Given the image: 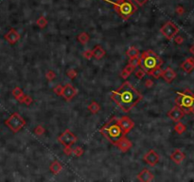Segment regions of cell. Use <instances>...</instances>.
I'll return each mask as SVG.
<instances>
[{
  "instance_id": "obj_16",
  "label": "cell",
  "mask_w": 194,
  "mask_h": 182,
  "mask_svg": "<svg viewBox=\"0 0 194 182\" xmlns=\"http://www.w3.org/2000/svg\"><path fill=\"white\" fill-rule=\"evenodd\" d=\"M161 77L167 82H171L176 78V73L171 68H167L165 70H163Z\"/></svg>"
},
{
  "instance_id": "obj_20",
  "label": "cell",
  "mask_w": 194,
  "mask_h": 182,
  "mask_svg": "<svg viewBox=\"0 0 194 182\" xmlns=\"http://www.w3.org/2000/svg\"><path fill=\"white\" fill-rule=\"evenodd\" d=\"M49 170H50V172L54 175H57L59 174L61 171L63 170V165L61 164V162H59L58 160H54L51 165L49 166Z\"/></svg>"
},
{
  "instance_id": "obj_13",
  "label": "cell",
  "mask_w": 194,
  "mask_h": 182,
  "mask_svg": "<svg viewBox=\"0 0 194 182\" xmlns=\"http://www.w3.org/2000/svg\"><path fill=\"white\" fill-rule=\"evenodd\" d=\"M154 178V175L153 174L149 171L148 169H144L142 170L141 172L137 175V179L139 181L142 182H150V181H153Z\"/></svg>"
},
{
  "instance_id": "obj_25",
  "label": "cell",
  "mask_w": 194,
  "mask_h": 182,
  "mask_svg": "<svg viewBox=\"0 0 194 182\" xmlns=\"http://www.w3.org/2000/svg\"><path fill=\"white\" fill-rule=\"evenodd\" d=\"M176 123H177L174 126V130H175V132H176L177 134L181 135V134H183L187 130V127H186L185 124H183L182 123H180V120L179 121H176Z\"/></svg>"
},
{
  "instance_id": "obj_28",
  "label": "cell",
  "mask_w": 194,
  "mask_h": 182,
  "mask_svg": "<svg viewBox=\"0 0 194 182\" xmlns=\"http://www.w3.org/2000/svg\"><path fill=\"white\" fill-rule=\"evenodd\" d=\"M36 24L38 25L39 27H41V29H44V27H46L48 24V22H47V19L45 17V16H40L37 21H36Z\"/></svg>"
},
{
  "instance_id": "obj_34",
  "label": "cell",
  "mask_w": 194,
  "mask_h": 182,
  "mask_svg": "<svg viewBox=\"0 0 194 182\" xmlns=\"http://www.w3.org/2000/svg\"><path fill=\"white\" fill-rule=\"evenodd\" d=\"M66 75H67V77H69L70 79H74V78H76V77H77L78 72H77L75 69L71 68V69H69L67 71V72H66Z\"/></svg>"
},
{
  "instance_id": "obj_4",
  "label": "cell",
  "mask_w": 194,
  "mask_h": 182,
  "mask_svg": "<svg viewBox=\"0 0 194 182\" xmlns=\"http://www.w3.org/2000/svg\"><path fill=\"white\" fill-rule=\"evenodd\" d=\"M104 1L112 4L116 12L124 20L129 19L137 10V7L132 0H118L116 2H112L110 0H104Z\"/></svg>"
},
{
  "instance_id": "obj_14",
  "label": "cell",
  "mask_w": 194,
  "mask_h": 182,
  "mask_svg": "<svg viewBox=\"0 0 194 182\" xmlns=\"http://www.w3.org/2000/svg\"><path fill=\"white\" fill-rule=\"evenodd\" d=\"M5 39H6L10 45H14L15 43H17L19 41L20 34L16 31V30L12 29L6 35H5Z\"/></svg>"
},
{
  "instance_id": "obj_7",
  "label": "cell",
  "mask_w": 194,
  "mask_h": 182,
  "mask_svg": "<svg viewBox=\"0 0 194 182\" xmlns=\"http://www.w3.org/2000/svg\"><path fill=\"white\" fill-rule=\"evenodd\" d=\"M160 31H161V33L167 38L168 40H173V38L176 36V34L178 33L179 30L173 22L168 21L161 27Z\"/></svg>"
},
{
  "instance_id": "obj_32",
  "label": "cell",
  "mask_w": 194,
  "mask_h": 182,
  "mask_svg": "<svg viewBox=\"0 0 194 182\" xmlns=\"http://www.w3.org/2000/svg\"><path fill=\"white\" fill-rule=\"evenodd\" d=\"M129 64L132 65L133 67H135L136 68L139 65V57H136L133 59H129Z\"/></svg>"
},
{
  "instance_id": "obj_18",
  "label": "cell",
  "mask_w": 194,
  "mask_h": 182,
  "mask_svg": "<svg viewBox=\"0 0 194 182\" xmlns=\"http://www.w3.org/2000/svg\"><path fill=\"white\" fill-rule=\"evenodd\" d=\"M181 68L184 70L186 73H190L194 69V58L190 57V58L186 59L181 65Z\"/></svg>"
},
{
  "instance_id": "obj_17",
  "label": "cell",
  "mask_w": 194,
  "mask_h": 182,
  "mask_svg": "<svg viewBox=\"0 0 194 182\" xmlns=\"http://www.w3.org/2000/svg\"><path fill=\"white\" fill-rule=\"evenodd\" d=\"M186 158L185 154L183 153L179 149H176V150L173 151V153L170 155V159L173 162H175L176 164H180L184 159Z\"/></svg>"
},
{
  "instance_id": "obj_33",
  "label": "cell",
  "mask_w": 194,
  "mask_h": 182,
  "mask_svg": "<svg viewBox=\"0 0 194 182\" xmlns=\"http://www.w3.org/2000/svg\"><path fill=\"white\" fill-rule=\"evenodd\" d=\"M34 133L36 135H38V136H42L44 133H45V128H44L43 126H41V125H38L34 129Z\"/></svg>"
},
{
  "instance_id": "obj_38",
  "label": "cell",
  "mask_w": 194,
  "mask_h": 182,
  "mask_svg": "<svg viewBox=\"0 0 194 182\" xmlns=\"http://www.w3.org/2000/svg\"><path fill=\"white\" fill-rule=\"evenodd\" d=\"M64 152L65 155L70 156V155H72V154H73V149L71 148V146H64Z\"/></svg>"
},
{
  "instance_id": "obj_23",
  "label": "cell",
  "mask_w": 194,
  "mask_h": 182,
  "mask_svg": "<svg viewBox=\"0 0 194 182\" xmlns=\"http://www.w3.org/2000/svg\"><path fill=\"white\" fill-rule=\"evenodd\" d=\"M13 96H14L16 99H17V100H18L19 102L22 103V101H23V98H24V96H25V94H24L23 90H22L20 87H18V86L14 87V89L13 90Z\"/></svg>"
},
{
  "instance_id": "obj_30",
  "label": "cell",
  "mask_w": 194,
  "mask_h": 182,
  "mask_svg": "<svg viewBox=\"0 0 194 182\" xmlns=\"http://www.w3.org/2000/svg\"><path fill=\"white\" fill-rule=\"evenodd\" d=\"M63 88H64V86H62L61 85H56V86L53 88V92L57 96H62V94H63Z\"/></svg>"
},
{
  "instance_id": "obj_12",
  "label": "cell",
  "mask_w": 194,
  "mask_h": 182,
  "mask_svg": "<svg viewBox=\"0 0 194 182\" xmlns=\"http://www.w3.org/2000/svg\"><path fill=\"white\" fill-rule=\"evenodd\" d=\"M184 115H185L184 111H183L182 108L179 107L178 105H175L174 107H173L170 111L168 113L169 117L173 121H175V123L176 121H179L183 117H184Z\"/></svg>"
},
{
  "instance_id": "obj_24",
  "label": "cell",
  "mask_w": 194,
  "mask_h": 182,
  "mask_svg": "<svg viewBox=\"0 0 194 182\" xmlns=\"http://www.w3.org/2000/svg\"><path fill=\"white\" fill-rule=\"evenodd\" d=\"M162 72H163V69H161L160 67H157V68L152 69L151 71H149L148 74L151 75L152 77H153L154 79H159L160 77L162 76Z\"/></svg>"
},
{
  "instance_id": "obj_44",
  "label": "cell",
  "mask_w": 194,
  "mask_h": 182,
  "mask_svg": "<svg viewBox=\"0 0 194 182\" xmlns=\"http://www.w3.org/2000/svg\"><path fill=\"white\" fill-rule=\"evenodd\" d=\"M191 112L194 114V104H193V106H192V108H191Z\"/></svg>"
},
{
  "instance_id": "obj_3",
  "label": "cell",
  "mask_w": 194,
  "mask_h": 182,
  "mask_svg": "<svg viewBox=\"0 0 194 182\" xmlns=\"http://www.w3.org/2000/svg\"><path fill=\"white\" fill-rule=\"evenodd\" d=\"M162 64V59L151 49L144 51L141 55H139V65L141 69H143L146 73L155 68L161 67Z\"/></svg>"
},
{
  "instance_id": "obj_37",
  "label": "cell",
  "mask_w": 194,
  "mask_h": 182,
  "mask_svg": "<svg viewBox=\"0 0 194 182\" xmlns=\"http://www.w3.org/2000/svg\"><path fill=\"white\" fill-rule=\"evenodd\" d=\"M82 55H84V57L87 60H90L92 57H93V53H92V51H90V49H87V51H84V53H82Z\"/></svg>"
},
{
  "instance_id": "obj_40",
  "label": "cell",
  "mask_w": 194,
  "mask_h": 182,
  "mask_svg": "<svg viewBox=\"0 0 194 182\" xmlns=\"http://www.w3.org/2000/svg\"><path fill=\"white\" fill-rule=\"evenodd\" d=\"M145 85H146V87H148V88H151V87L153 86V82L152 80L148 79V80L145 81Z\"/></svg>"
},
{
  "instance_id": "obj_42",
  "label": "cell",
  "mask_w": 194,
  "mask_h": 182,
  "mask_svg": "<svg viewBox=\"0 0 194 182\" xmlns=\"http://www.w3.org/2000/svg\"><path fill=\"white\" fill-rule=\"evenodd\" d=\"M176 13H178V14H180V15H182L183 13H185V10H184V8H183L182 6H178L176 8Z\"/></svg>"
},
{
  "instance_id": "obj_5",
  "label": "cell",
  "mask_w": 194,
  "mask_h": 182,
  "mask_svg": "<svg viewBox=\"0 0 194 182\" xmlns=\"http://www.w3.org/2000/svg\"><path fill=\"white\" fill-rule=\"evenodd\" d=\"M176 105L182 108L184 113H190L191 108L194 104V94L190 91H185V92H179L178 96L175 99Z\"/></svg>"
},
{
  "instance_id": "obj_9",
  "label": "cell",
  "mask_w": 194,
  "mask_h": 182,
  "mask_svg": "<svg viewBox=\"0 0 194 182\" xmlns=\"http://www.w3.org/2000/svg\"><path fill=\"white\" fill-rule=\"evenodd\" d=\"M144 161H145L150 166H154L156 165L159 161V155L156 153V151H154L153 149L148 151L143 157Z\"/></svg>"
},
{
  "instance_id": "obj_8",
  "label": "cell",
  "mask_w": 194,
  "mask_h": 182,
  "mask_svg": "<svg viewBox=\"0 0 194 182\" xmlns=\"http://www.w3.org/2000/svg\"><path fill=\"white\" fill-rule=\"evenodd\" d=\"M78 140L77 137L72 133L69 129H66L64 133L58 137V141L60 143H62L64 146H71L72 144L76 143Z\"/></svg>"
},
{
  "instance_id": "obj_6",
  "label": "cell",
  "mask_w": 194,
  "mask_h": 182,
  "mask_svg": "<svg viewBox=\"0 0 194 182\" xmlns=\"http://www.w3.org/2000/svg\"><path fill=\"white\" fill-rule=\"evenodd\" d=\"M6 125L14 133H17L26 125L25 120L18 113H13L10 117L5 121Z\"/></svg>"
},
{
  "instance_id": "obj_10",
  "label": "cell",
  "mask_w": 194,
  "mask_h": 182,
  "mask_svg": "<svg viewBox=\"0 0 194 182\" xmlns=\"http://www.w3.org/2000/svg\"><path fill=\"white\" fill-rule=\"evenodd\" d=\"M119 124L121 126V129H122L124 135L128 134L135 126V123L129 117H127V116H124V117L119 119Z\"/></svg>"
},
{
  "instance_id": "obj_11",
  "label": "cell",
  "mask_w": 194,
  "mask_h": 182,
  "mask_svg": "<svg viewBox=\"0 0 194 182\" xmlns=\"http://www.w3.org/2000/svg\"><path fill=\"white\" fill-rule=\"evenodd\" d=\"M76 94H77V89L71 84H66L64 86L62 96L64 98V100L70 101L76 96Z\"/></svg>"
},
{
  "instance_id": "obj_43",
  "label": "cell",
  "mask_w": 194,
  "mask_h": 182,
  "mask_svg": "<svg viewBox=\"0 0 194 182\" xmlns=\"http://www.w3.org/2000/svg\"><path fill=\"white\" fill-rule=\"evenodd\" d=\"M190 52L192 55H194V44H193V45L190 47Z\"/></svg>"
},
{
  "instance_id": "obj_1",
  "label": "cell",
  "mask_w": 194,
  "mask_h": 182,
  "mask_svg": "<svg viewBox=\"0 0 194 182\" xmlns=\"http://www.w3.org/2000/svg\"><path fill=\"white\" fill-rule=\"evenodd\" d=\"M111 99L123 110L129 112L142 100V95L131 85V82H125L118 89L112 92Z\"/></svg>"
},
{
  "instance_id": "obj_19",
  "label": "cell",
  "mask_w": 194,
  "mask_h": 182,
  "mask_svg": "<svg viewBox=\"0 0 194 182\" xmlns=\"http://www.w3.org/2000/svg\"><path fill=\"white\" fill-rule=\"evenodd\" d=\"M92 53H93V57H95L97 60H101L104 57L105 51L101 46H96L92 49Z\"/></svg>"
},
{
  "instance_id": "obj_21",
  "label": "cell",
  "mask_w": 194,
  "mask_h": 182,
  "mask_svg": "<svg viewBox=\"0 0 194 182\" xmlns=\"http://www.w3.org/2000/svg\"><path fill=\"white\" fill-rule=\"evenodd\" d=\"M135 69H136V68L135 67H133L132 65H130V64H128L126 65V67L124 68V69L121 71V74H120V76L122 77L123 79H127L128 77L134 72L135 71Z\"/></svg>"
},
{
  "instance_id": "obj_29",
  "label": "cell",
  "mask_w": 194,
  "mask_h": 182,
  "mask_svg": "<svg viewBox=\"0 0 194 182\" xmlns=\"http://www.w3.org/2000/svg\"><path fill=\"white\" fill-rule=\"evenodd\" d=\"M84 148H81V146H77L76 148L73 149V155L78 157H81L82 155H84Z\"/></svg>"
},
{
  "instance_id": "obj_39",
  "label": "cell",
  "mask_w": 194,
  "mask_h": 182,
  "mask_svg": "<svg viewBox=\"0 0 194 182\" xmlns=\"http://www.w3.org/2000/svg\"><path fill=\"white\" fill-rule=\"evenodd\" d=\"M173 39L177 45H181V44H183V42H184V38L182 36H175Z\"/></svg>"
},
{
  "instance_id": "obj_2",
  "label": "cell",
  "mask_w": 194,
  "mask_h": 182,
  "mask_svg": "<svg viewBox=\"0 0 194 182\" xmlns=\"http://www.w3.org/2000/svg\"><path fill=\"white\" fill-rule=\"evenodd\" d=\"M99 131L114 145L118 144L119 140L125 136L119 124V119L118 118H113L111 120H109L106 124L102 126Z\"/></svg>"
},
{
  "instance_id": "obj_41",
  "label": "cell",
  "mask_w": 194,
  "mask_h": 182,
  "mask_svg": "<svg viewBox=\"0 0 194 182\" xmlns=\"http://www.w3.org/2000/svg\"><path fill=\"white\" fill-rule=\"evenodd\" d=\"M134 1L138 5V6H143V5H145L149 0H134Z\"/></svg>"
},
{
  "instance_id": "obj_22",
  "label": "cell",
  "mask_w": 194,
  "mask_h": 182,
  "mask_svg": "<svg viewBox=\"0 0 194 182\" xmlns=\"http://www.w3.org/2000/svg\"><path fill=\"white\" fill-rule=\"evenodd\" d=\"M127 56L129 57V59H133V58H136V57H139V51H138V48L132 46L128 51H127Z\"/></svg>"
},
{
  "instance_id": "obj_36",
  "label": "cell",
  "mask_w": 194,
  "mask_h": 182,
  "mask_svg": "<svg viewBox=\"0 0 194 182\" xmlns=\"http://www.w3.org/2000/svg\"><path fill=\"white\" fill-rule=\"evenodd\" d=\"M22 103H25L26 105H30V104H31V103H32V98H31V97H30V96H27V95H25V96H24V98H23V101H22Z\"/></svg>"
},
{
  "instance_id": "obj_26",
  "label": "cell",
  "mask_w": 194,
  "mask_h": 182,
  "mask_svg": "<svg viewBox=\"0 0 194 182\" xmlns=\"http://www.w3.org/2000/svg\"><path fill=\"white\" fill-rule=\"evenodd\" d=\"M89 39H90V37L86 32H82V33L79 34V36H78V41H79L81 45H86L88 41H89Z\"/></svg>"
},
{
  "instance_id": "obj_15",
  "label": "cell",
  "mask_w": 194,
  "mask_h": 182,
  "mask_svg": "<svg viewBox=\"0 0 194 182\" xmlns=\"http://www.w3.org/2000/svg\"><path fill=\"white\" fill-rule=\"evenodd\" d=\"M116 146L119 148V150L122 153H126L127 151H129L130 149L132 148L133 143L131 142V140H129L128 139H127V137H123L122 139L119 140V142L118 143V144H116Z\"/></svg>"
},
{
  "instance_id": "obj_27",
  "label": "cell",
  "mask_w": 194,
  "mask_h": 182,
  "mask_svg": "<svg viewBox=\"0 0 194 182\" xmlns=\"http://www.w3.org/2000/svg\"><path fill=\"white\" fill-rule=\"evenodd\" d=\"M88 110L93 113V114H97L99 110H101V106H99V104L96 102H92L89 105H88Z\"/></svg>"
},
{
  "instance_id": "obj_35",
  "label": "cell",
  "mask_w": 194,
  "mask_h": 182,
  "mask_svg": "<svg viewBox=\"0 0 194 182\" xmlns=\"http://www.w3.org/2000/svg\"><path fill=\"white\" fill-rule=\"evenodd\" d=\"M135 74H136V77L137 79H143L144 76H145V74H146V72L143 69H138V70L136 71Z\"/></svg>"
},
{
  "instance_id": "obj_31",
  "label": "cell",
  "mask_w": 194,
  "mask_h": 182,
  "mask_svg": "<svg viewBox=\"0 0 194 182\" xmlns=\"http://www.w3.org/2000/svg\"><path fill=\"white\" fill-rule=\"evenodd\" d=\"M46 78L48 80V81H53L55 78H56V74L53 70H48L47 72L46 73Z\"/></svg>"
}]
</instances>
